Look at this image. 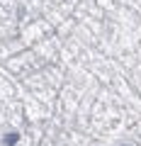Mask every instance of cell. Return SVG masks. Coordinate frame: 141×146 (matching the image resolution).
<instances>
[{"instance_id":"1","label":"cell","mask_w":141,"mask_h":146,"mask_svg":"<svg viewBox=\"0 0 141 146\" xmlns=\"http://www.w3.org/2000/svg\"><path fill=\"white\" fill-rule=\"evenodd\" d=\"M15 141H17V134H15V131L5 136V144H7V146H12V144H15Z\"/></svg>"}]
</instances>
